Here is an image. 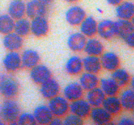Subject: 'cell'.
Wrapping results in <instances>:
<instances>
[{
	"label": "cell",
	"instance_id": "39",
	"mask_svg": "<svg viewBox=\"0 0 134 125\" xmlns=\"http://www.w3.org/2000/svg\"><path fill=\"white\" fill-rule=\"evenodd\" d=\"M106 1L109 5H113V6H116L119 4H120L122 1H123V0H106Z\"/></svg>",
	"mask_w": 134,
	"mask_h": 125
},
{
	"label": "cell",
	"instance_id": "1",
	"mask_svg": "<svg viewBox=\"0 0 134 125\" xmlns=\"http://www.w3.org/2000/svg\"><path fill=\"white\" fill-rule=\"evenodd\" d=\"M20 113L19 104L13 98H7L0 105V118L5 123L16 124Z\"/></svg>",
	"mask_w": 134,
	"mask_h": 125
},
{
	"label": "cell",
	"instance_id": "44",
	"mask_svg": "<svg viewBox=\"0 0 134 125\" xmlns=\"http://www.w3.org/2000/svg\"><path fill=\"white\" fill-rule=\"evenodd\" d=\"M5 124V122H3V121H2V120L1 119V118H0V125H2V124Z\"/></svg>",
	"mask_w": 134,
	"mask_h": 125
},
{
	"label": "cell",
	"instance_id": "35",
	"mask_svg": "<svg viewBox=\"0 0 134 125\" xmlns=\"http://www.w3.org/2000/svg\"><path fill=\"white\" fill-rule=\"evenodd\" d=\"M84 123L83 118L79 117L78 115L71 113L70 114H67L64 116L63 119V124L65 125L69 124H82Z\"/></svg>",
	"mask_w": 134,
	"mask_h": 125
},
{
	"label": "cell",
	"instance_id": "12",
	"mask_svg": "<svg viewBox=\"0 0 134 125\" xmlns=\"http://www.w3.org/2000/svg\"><path fill=\"white\" fill-rule=\"evenodd\" d=\"M47 12V5L38 0H30L26 4V16L29 18L44 16Z\"/></svg>",
	"mask_w": 134,
	"mask_h": 125
},
{
	"label": "cell",
	"instance_id": "27",
	"mask_svg": "<svg viewBox=\"0 0 134 125\" xmlns=\"http://www.w3.org/2000/svg\"><path fill=\"white\" fill-rule=\"evenodd\" d=\"M79 83H80L84 91H87L98 87L99 85V79L97 74L85 72L80 76Z\"/></svg>",
	"mask_w": 134,
	"mask_h": 125
},
{
	"label": "cell",
	"instance_id": "40",
	"mask_svg": "<svg viewBox=\"0 0 134 125\" xmlns=\"http://www.w3.org/2000/svg\"><path fill=\"white\" fill-rule=\"evenodd\" d=\"M38 1H40L42 3L44 4V5H46L47 6V5H48L49 4H51L53 0H38Z\"/></svg>",
	"mask_w": 134,
	"mask_h": 125
},
{
	"label": "cell",
	"instance_id": "17",
	"mask_svg": "<svg viewBox=\"0 0 134 125\" xmlns=\"http://www.w3.org/2000/svg\"><path fill=\"white\" fill-rule=\"evenodd\" d=\"M86 40V37L82 33L75 32L68 36L67 44L68 48L73 52H82L85 48Z\"/></svg>",
	"mask_w": 134,
	"mask_h": 125
},
{
	"label": "cell",
	"instance_id": "38",
	"mask_svg": "<svg viewBox=\"0 0 134 125\" xmlns=\"http://www.w3.org/2000/svg\"><path fill=\"white\" fill-rule=\"evenodd\" d=\"M50 124H53V125L63 124V119H62L61 117H54V116L53 118H52V121H51Z\"/></svg>",
	"mask_w": 134,
	"mask_h": 125
},
{
	"label": "cell",
	"instance_id": "6",
	"mask_svg": "<svg viewBox=\"0 0 134 125\" xmlns=\"http://www.w3.org/2000/svg\"><path fill=\"white\" fill-rule=\"evenodd\" d=\"M86 16V13L85 9L78 5L69 7L65 14V20L72 26H79Z\"/></svg>",
	"mask_w": 134,
	"mask_h": 125
},
{
	"label": "cell",
	"instance_id": "29",
	"mask_svg": "<svg viewBox=\"0 0 134 125\" xmlns=\"http://www.w3.org/2000/svg\"><path fill=\"white\" fill-rule=\"evenodd\" d=\"M133 29V24L130 20L119 19L115 22V35L121 39H124Z\"/></svg>",
	"mask_w": 134,
	"mask_h": 125
},
{
	"label": "cell",
	"instance_id": "8",
	"mask_svg": "<svg viewBox=\"0 0 134 125\" xmlns=\"http://www.w3.org/2000/svg\"><path fill=\"white\" fill-rule=\"evenodd\" d=\"M90 119L94 123L98 125L109 124L111 123L113 115L103 107H92L89 115Z\"/></svg>",
	"mask_w": 134,
	"mask_h": 125
},
{
	"label": "cell",
	"instance_id": "42",
	"mask_svg": "<svg viewBox=\"0 0 134 125\" xmlns=\"http://www.w3.org/2000/svg\"><path fill=\"white\" fill-rule=\"evenodd\" d=\"M64 1L68 3H75L78 1V0H64Z\"/></svg>",
	"mask_w": 134,
	"mask_h": 125
},
{
	"label": "cell",
	"instance_id": "31",
	"mask_svg": "<svg viewBox=\"0 0 134 125\" xmlns=\"http://www.w3.org/2000/svg\"><path fill=\"white\" fill-rule=\"evenodd\" d=\"M111 78L120 87H124L130 83L131 76L126 70L119 67L112 72Z\"/></svg>",
	"mask_w": 134,
	"mask_h": 125
},
{
	"label": "cell",
	"instance_id": "45",
	"mask_svg": "<svg viewBox=\"0 0 134 125\" xmlns=\"http://www.w3.org/2000/svg\"><path fill=\"white\" fill-rule=\"evenodd\" d=\"M132 111H133V117H134V109L132 110Z\"/></svg>",
	"mask_w": 134,
	"mask_h": 125
},
{
	"label": "cell",
	"instance_id": "41",
	"mask_svg": "<svg viewBox=\"0 0 134 125\" xmlns=\"http://www.w3.org/2000/svg\"><path fill=\"white\" fill-rule=\"evenodd\" d=\"M130 84L131 88H132V89L134 90V76L132 77V78H131Z\"/></svg>",
	"mask_w": 134,
	"mask_h": 125
},
{
	"label": "cell",
	"instance_id": "13",
	"mask_svg": "<svg viewBox=\"0 0 134 125\" xmlns=\"http://www.w3.org/2000/svg\"><path fill=\"white\" fill-rule=\"evenodd\" d=\"M63 94L68 101L72 102L82 98L84 89L79 82H73L65 85L63 90Z\"/></svg>",
	"mask_w": 134,
	"mask_h": 125
},
{
	"label": "cell",
	"instance_id": "37",
	"mask_svg": "<svg viewBox=\"0 0 134 125\" xmlns=\"http://www.w3.org/2000/svg\"><path fill=\"white\" fill-rule=\"evenodd\" d=\"M119 124L120 125H131L134 124V120L128 117H122L119 121Z\"/></svg>",
	"mask_w": 134,
	"mask_h": 125
},
{
	"label": "cell",
	"instance_id": "25",
	"mask_svg": "<svg viewBox=\"0 0 134 125\" xmlns=\"http://www.w3.org/2000/svg\"><path fill=\"white\" fill-rule=\"evenodd\" d=\"M8 14L14 20L26 16V3L22 0H13L8 7Z\"/></svg>",
	"mask_w": 134,
	"mask_h": 125
},
{
	"label": "cell",
	"instance_id": "11",
	"mask_svg": "<svg viewBox=\"0 0 134 125\" xmlns=\"http://www.w3.org/2000/svg\"><path fill=\"white\" fill-rule=\"evenodd\" d=\"M40 85V92L44 98L49 100L60 94V84L54 78H50Z\"/></svg>",
	"mask_w": 134,
	"mask_h": 125
},
{
	"label": "cell",
	"instance_id": "22",
	"mask_svg": "<svg viewBox=\"0 0 134 125\" xmlns=\"http://www.w3.org/2000/svg\"><path fill=\"white\" fill-rule=\"evenodd\" d=\"M83 51L88 55L99 56L104 52V46L99 40L90 37L86 40Z\"/></svg>",
	"mask_w": 134,
	"mask_h": 125
},
{
	"label": "cell",
	"instance_id": "23",
	"mask_svg": "<svg viewBox=\"0 0 134 125\" xmlns=\"http://www.w3.org/2000/svg\"><path fill=\"white\" fill-rule=\"evenodd\" d=\"M83 70L85 72L98 74L102 69L100 58L99 56L86 55L82 59Z\"/></svg>",
	"mask_w": 134,
	"mask_h": 125
},
{
	"label": "cell",
	"instance_id": "14",
	"mask_svg": "<svg viewBox=\"0 0 134 125\" xmlns=\"http://www.w3.org/2000/svg\"><path fill=\"white\" fill-rule=\"evenodd\" d=\"M33 114L35 117L37 124L43 125L50 124L54 117L53 114L48 108V105L44 104L37 106L34 109Z\"/></svg>",
	"mask_w": 134,
	"mask_h": 125
},
{
	"label": "cell",
	"instance_id": "33",
	"mask_svg": "<svg viewBox=\"0 0 134 125\" xmlns=\"http://www.w3.org/2000/svg\"><path fill=\"white\" fill-rule=\"evenodd\" d=\"M15 20L8 14L0 15V33L6 35L14 31Z\"/></svg>",
	"mask_w": 134,
	"mask_h": 125
},
{
	"label": "cell",
	"instance_id": "19",
	"mask_svg": "<svg viewBox=\"0 0 134 125\" xmlns=\"http://www.w3.org/2000/svg\"><path fill=\"white\" fill-rule=\"evenodd\" d=\"M98 22L91 16L85 17L80 26V32L82 33L86 38L94 37L97 34Z\"/></svg>",
	"mask_w": 134,
	"mask_h": 125
},
{
	"label": "cell",
	"instance_id": "34",
	"mask_svg": "<svg viewBox=\"0 0 134 125\" xmlns=\"http://www.w3.org/2000/svg\"><path fill=\"white\" fill-rule=\"evenodd\" d=\"M16 121L18 124L22 125H34L37 124L34 114L29 112L20 113Z\"/></svg>",
	"mask_w": 134,
	"mask_h": 125
},
{
	"label": "cell",
	"instance_id": "28",
	"mask_svg": "<svg viewBox=\"0 0 134 125\" xmlns=\"http://www.w3.org/2000/svg\"><path fill=\"white\" fill-rule=\"evenodd\" d=\"M65 68L67 73L70 75L75 76L81 74L83 70L82 59L77 55L71 56L66 61Z\"/></svg>",
	"mask_w": 134,
	"mask_h": 125
},
{
	"label": "cell",
	"instance_id": "15",
	"mask_svg": "<svg viewBox=\"0 0 134 125\" xmlns=\"http://www.w3.org/2000/svg\"><path fill=\"white\" fill-rule=\"evenodd\" d=\"M97 34L105 40H109L116 36L115 30V22L111 20L105 19L98 23Z\"/></svg>",
	"mask_w": 134,
	"mask_h": 125
},
{
	"label": "cell",
	"instance_id": "4",
	"mask_svg": "<svg viewBox=\"0 0 134 125\" xmlns=\"http://www.w3.org/2000/svg\"><path fill=\"white\" fill-rule=\"evenodd\" d=\"M30 76L34 83L41 85L52 78V72L48 66L39 63L30 69Z\"/></svg>",
	"mask_w": 134,
	"mask_h": 125
},
{
	"label": "cell",
	"instance_id": "3",
	"mask_svg": "<svg viewBox=\"0 0 134 125\" xmlns=\"http://www.w3.org/2000/svg\"><path fill=\"white\" fill-rule=\"evenodd\" d=\"M48 106L54 117H63L69 111V101L59 95L49 99Z\"/></svg>",
	"mask_w": 134,
	"mask_h": 125
},
{
	"label": "cell",
	"instance_id": "26",
	"mask_svg": "<svg viewBox=\"0 0 134 125\" xmlns=\"http://www.w3.org/2000/svg\"><path fill=\"white\" fill-rule=\"evenodd\" d=\"M105 97L104 92L98 86L86 92V100L92 107L101 106Z\"/></svg>",
	"mask_w": 134,
	"mask_h": 125
},
{
	"label": "cell",
	"instance_id": "36",
	"mask_svg": "<svg viewBox=\"0 0 134 125\" xmlns=\"http://www.w3.org/2000/svg\"><path fill=\"white\" fill-rule=\"evenodd\" d=\"M126 44L131 48L134 49V29L132 32L130 33L127 35L123 39Z\"/></svg>",
	"mask_w": 134,
	"mask_h": 125
},
{
	"label": "cell",
	"instance_id": "46",
	"mask_svg": "<svg viewBox=\"0 0 134 125\" xmlns=\"http://www.w3.org/2000/svg\"><path fill=\"white\" fill-rule=\"evenodd\" d=\"M0 79H1V77H0Z\"/></svg>",
	"mask_w": 134,
	"mask_h": 125
},
{
	"label": "cell",
	"instance_id": "10",
	"mask_svg": "<svg viewBox=\"0 0 134 125\" xmlns=\"http://www.w3.org/2000/svg\"><path fill=\"white\" fill-rule=\"evenodd\" d=\"M100 61L102 68L113 72L120 67V60L119 55L113 52H106L101 55Z\"/></svg>",
	"mask_w": 134,
	"mask_h": 125
},
{
	"label": "cell",
	"instance_id": "21",
	"mask_svg": "<svg viewBox=\"0 0 134 125\" xmlns=\"http://www.w3.org/2000/svg\"><path fill=\"white\" fill-rule=\"evenodd\" d=\"M116 16L119 19H132L134 15V3L130 1H123L116 5Z\"/></svg>",
	"mask_w": 134,
	"mask_h": 125
},
{
	"label": "cell",
	"instance_id": "2",
	"mask_svg": "<svg viewBox=\"0 0 134 125\" xmlns=\"http://www.w3.org/2000/svg\"><path fill=\"white\" fill-rule=\"evenodd\" d=\"M20 86L14 78L3 76L0 79V94L5 98H14L19 93Z\"/></svg>",
	"mask_w": 134,
	"mask_h": 125
},
{
	"label": "cell",
	"instance_id": "5",
	"mask_svg": "<svg viewBox=\"0 0 134 125\" xmlns=\"http://www.w3.org/2000/svg\"><path fill=\"white\" fill-rule=\"evenodd\" d=\"M31 33L38 38L46 36L49 31V23L45 16H38L30 21Z\"/></svg>",
	"mask_w": 134,
	"mask_h": 125
},
{
	"label": "cell",
	"instance_id": "16",
	"mask_svg": "<svg viewBox=\"0 0 134 125\" xmlns=\"http://www.w3.org/2000/svg\"><path fill=\"white\" fill-rule=\"evenodd\" d=\"M23 38L14 31L6 34L3 39V44L9 51H18L23 46Z\"/></svg>",
	"mask_w": 134,
	"mask_h": 125
},
{
	"label": "cell",
	"instance_id": "20",
	"mask_svg": "<svg viewBox=\"0 0 134 125\" xmlns=\"http://www.w3.org/2000/svg\"><path fill=\"white\" fill-rule=\"evenodd\" d=\"M102 106L113 116L119 115L123 109L120 98L117 95L106 96Z\"/></svg>",
	"mask_w": 134,
	"mask_h": 125
},
{
	"label": "cell",
	"instance_id": "32",
	"mask_svg": "<svg viewBox=\"0 0 134 125\" xmlns=\"http://www.w3.org/2000/svg\"><path fill=\"white\" fill-rule=\"evenodd\" d=\"M13 31L22 37L28 35L31 33L30 21L24 17L16 20Z\"/></svg>",
	"mask_w": 134,
	"mask_h": 125
},
{
	"label": "cell",
	"instance_id": "30",
	"mask_svg": "<svg viewBox=\"0 0 134 125\" xmlns=\"http://www.w3.org/2000/svg\"><path fill=\"white\" fill-rule=\"evenodd\" d=\"M119 98L123 109L132 111L134 109V90L132 88L123 90L120 92Z\"/></svg>",
	"mask_w": 134,
	"mask_h": 125
},
{
	"label": "cell",
	"instance_id": "9",
	"mask_svg": "<svg viewBox=\"0 0 134 125\" xmlns=\"http://www.w3.org/2000/svg\"><path fill=\"white\" fill-rule=\"evenodd\" d=\"M92 108V107L86 99L81 98L69 103V111L71 113L77 115L81 118H85L89 116Z\"/></svg>",
	"mask_w": 134,
	"mask_h": 125
},
{
	"label": "cell",
	"instance_id": "18",
	"mask_svg": "<svg viewBox=\"0 0 134 125\" xmlns=\"http://www.w3.org/2000/svg\"><path fill=\"white\" fill-rule=\"evenodd\" d=\"M22 66L31 69L39 63L41 57L36 50L33 49H25L21 54Z\"/></svg>",
	"mask_w": 134,
	"mask_h": 125
},
{
	"label": "cell",
	"instance_id": "24",
	"mask_svg": "<svg viewBox=\"0 0 134 125\" xmlns=\"http://www.w3.org/2000/svg\"><path fill=\"white\" fill-rule=\"evenodd\" d=\"M99 85L105 96H115L120 92V87L111 77L99 79Z\"/></svg>",
	"mask_w": 134,
	"mask_h": 125
},
{
	"label": "cell",
	"instance_id": "43",
	"mask_svg": "<svg viewBox=\"0 0 134 125\" xmlns=\"http://www.w3.org/2000/svg\"><path fill=\"white\" fill-rule=\"evenodd\" d=\"M130 20H131V22H132V24H133V27H134V15H133V16L132 17V19H131Z\"/></svg>",
	"mask_w": 134,
	"mask_h": 125
},
{
	"label": "cell",
	"instance_id": "7",
	"mask_svg": "<svg viewBox=\"0 0 134 125\" xmlns=\"http://www.w3.org/2000/svg\"><path fill=\"white\" fill-rule=\"evenodd\" d=\"M3 65L6 71L14 72L22 66L21 55L17 51H9L3 59Z\"/></svg>",
	"mask_w": 134,
	"mask_h": 125
}]
</instances>
